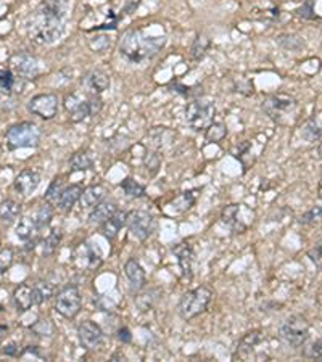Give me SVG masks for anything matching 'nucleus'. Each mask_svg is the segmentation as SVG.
<instances>
[{"mask_svg": "<svg viewBox=\"0 0 322 362\" xmlns=\"http://www.w3.org/2000/svg\"><path fill=\"white\" fill-rule=\"evenodd\" d=\"M66 0H44L29 26V36L36 44L50 45L63 34Z\"/></svg>", "mask_w": 322, "mask_h": 362, "instance_id": "f257e3e1", "label": "nucleus"}, {"mask_svg": "<svg viewBox=\"0 0 322 362\" xmlns=\"http://www.w3.org/2000/svg\"><path fill=\"white\" fill-rule=\"evenodd\" d=\"M165 44L166 37H148L140 29H131L121 37L119 53L131 63H143L155 57Z\"/></svg>", "mask_w": 322, "mask_h": 362, "instance_id": "f03ea898", "label": "nucleus"}, {"mask_svg": "<svg viewBox=\"0 0 322 362\" xmlns=\"http://www.w3.org/2000/svg\"><path fill=\"white\" fill-rule=\"evenodd\" d=\"M42 138V130L41 127L34 124V122H18L13 124L5 134V142L7 147L10 150H18V148H33L37 147Z\"/></svg>", "mask_w": 322, "mask_h": 362, "instance_id": "7ed1b4c3", "label": "nucleus"}, {"mask_svg": "<svg viewBox=\"0 0 322 362\" xmlns=\"http://www.w3.org/2000/svg\"><path fill=\"white\" fill-rule=\"evenodd\" d=\"M213 299V291L208 287H198L184 293L181 298L178 312L184 320H190L197 317L198 314L206 311V307Z\"/></svg>", "mask_w": 322, "mask_h": 362, "instance_id": "20e7f679", "label": "nucleus"}, {"mask_svg": "<svg viewBox=\"0 0 322 362\" xmlns=\"http://www.w3.org/2000/svg\"><path fill=\"white\" fill-rule=\"evenodd\" d=\"M214 116H216V108H214L213 102H205V100H195L187 105L186 108V121L187 124L200 132V130H206L213 122Z\"/></svg>", "mask_w": 322, "mask_h": 362, "instance_id": "39448f33", "label": "nucleus"}, {"mask_svg": "<svg viewBox=\"0 0 322 362\" xmlns=\"http://www.w3.org/2000/svg\"><path fill=\"white\" fill-rule=\"evenodd\" d=\"M279 335L287 344L300 348L309 338V323L303 315H290L279 328Z\"/></svg>", "mask_w": 322, "mask_h": 362, "instance_id": "423d86ee", "label": "nucleus"}, {"mask_svg": "<svg viewBox=\"0 0 322 362\" xmlns=\"http://www.w3.org/2000/svg\"><path fill=\"white\" fill-rule=\"evenodd\" d=\"M126 226L129 229V232H131L137 240L143 242L155 232L156 222H155V218H153L148 211L134 210L131 213H127Z\"/></svg>", "mask_w": 322, "mask_h": 362, "instance_id": "0eeeda50", "label": "nucleus"}, {"mask_svg": "<svg viewBox=\"0 0 322 362\" xmlns=\"http://www.w3.org/2000/svg\"><path fill=\"white\" fill-rule=\"evenodd\" d=\"M81 304H82V298H81L78 287L68 285V287H65L57 295L55 309L58 314L63 315V317L74 319L81 311Z\"/></svg>", "mask_w": 322, "mask_h": 362, "instance_id": "6e6552de", "label": "nucleus"}, {"mask_svg": "<svg viewBox=\"0 0 322 362\" xmlns=\"http://www.w3.org/2000/svg\"><path fill=\"white\" fill-rule=\"evenodd\" d=\"M58 95L55 94H39L29 100L28 110L42 119H52L58 113Z\"/></svg>", "mask_w": 322, "mask_h": 362, "instance_id": "1a4fd4ad", "label": "nucleus"}, {"mask_svg": "<svg viewBox=\"0 0 322 362\" xmlns=\"http://www.w3.org/2000/svg\"><path fill=\"white\" fill-rule=\"evenodd\" d=\"M296 108V100L285 94H274L263 102V110L269 118L280 119L283 114L293 111Z\"/></svg>", "mask_w": 322, "mask_h": 362, "instance_id": "9d476101", "label": "nucleus"}, {"mask_svg": "<svg viewBox=\"0 0 322 362\" xmlns=\"http://www.w3.org/2000/svg\"><path fill=\"white\" fill-rule=\"evenodd\" d=\"M10 66L15 73L25 79H34L39 74V63L34 55L28 52H18L10 58Z\"/></svg>", "mask_w": 322, "mask_h": 362, "instance_id": "9b49d317", "label": "nucleus"}, {"mask_svg": "<svg viewBox=\"0 0 322 362\" xmlns=\"http://www.w3.org/2000/svg\"><path fill=\"white\" fill-rule=\"evenodd\" d=\"M78 338H79V343L82 344V348H86L89 351L98 349L103 344V330L100 328V325H97L95 322L86 320L78 327Z\"/></svg>", "mask_w": 322, "mask_h": 362, "instance_id": "f8f14e48", "label": "nucleus"}, {"mask_svg": "<svg viewBox=\"0 0 322 362\" xmlns=\"http://www.w3.org/2000/svg\"><path fill=\"white\" fill-rule=\"evenodd\" d=\"M243 205H229L221 213V221L224 222L227 227H231L235 234H243L248 229L250 222L242 219Z\"/></svg>", "mask_w": 322, "mask_h": 362, "instance_id": "ddd939ff", "label": "nucleus"}, {"mask_svg": "<svg viewBox=\"0 0 322 362\" xmlns=\"http://www.w3.org/2000/svg\"><path fill=\"white\" fill-rule=\"evenodd\" d=\"M39 184H41V174L37 171H33V169H25V171H21L17 179H15L13 187L17 190V194H20L21 197H28L39 187Z\"/></svg>", "mask_w": 322, "mask_h": 362, "instance_id": "4468645a", "label": "nucleus"}, {"mask_svg": "<svg viewBox=\"0 0 322 362\" xmlns=\"http://www.w3.org/2000/svg\"><path fill=\"white\" fill-rule=\"evenodd\" d=\"M65 108L70 111V118L73 122H81L90 116L89 100H84L76 94H70L65 98Z\"/></svg>", "mask_w": 322, "mask_h": 362, "instance_id": "2eb2a0df", "label": "nucleus"}, {"mask_svg": "<svg viewBox=\"0 0 322 362\" xmlns=\"http://www.w3.org/2000/svg\"><path fill=\"white\" fill-rule=\"evenodd\" d=\"M124 272L129 280V285H131V290L139 291L145 287L147 283V277H145V271L143 267L139 264V261H135L134 258L127 259V263L124 264Z\"/></svg>", "mask_w": 322, "mask_h": 362, "instance_id": "dca6fc26", "label": "nucleus"}, {"mask_svg": "<svg viewBox=\"0 0 322 362\" xmlns=\"http://www.w3.org/2000/svg\"><path fill=\"white\" fill-rule=\"evenodd\" d=\"M173 253L178 256V263L186 279H192V269H194V250L189 243H178L173 248Z\"/></svg>", "mask_w": 322, "mask_h": 362, "instance_id": "f3484780", "label": "nucleus"}, {"mask_svg": "<svg viewBox=\"0 0 322 362\" xmlns=\"http://www.w3.org/2000/svg\"><path fill=\"white\" fill-rule=\"evenodd\" d=\"M13 301L17 309L25 312L29 311L31 307L36 306V298H34V285L29 283H21L20 287H17L13 293Z\"/></svg>", "mask_w": 322, "mask_h": 362, "instance_id": "a211bd4d", "label": "nucleus"}, {"mask_svg": "<svg viewBox=\"0 0 322 362\" xmlns=\"http://www.w3.org/2000/svg\"><path fill=\"white\" fill-rule=\"evenodd\" d=\"M82 192L84 189L81 186H68L65 187L63 190H61V194L57 200V206H58V210L61 211H70L71 208L79 202L81 200V195H82Z\"/></svg>", "mask_w": 322, "mask_h": 362, "instance_id": "6ab92c4d", "label": "nucleus"}, {"mask_svg": "<svg viewBox=\"0 0 322 362\" xmlns=\"http://www.w3.org/2000/svg\"><path fill=\"white\" fill-rule=\"evenodd\" d=\"M126 221H127V213H122V211H116L108 221H105L102 224V234L105 238H108V240H113V238H116L118 234L121 232V229L126 226Z\"/></svg>", "mask_w": 322, "mask_h": 362, "instance_id": "aec40b11", "label": "nucleus"}, {"mask_svg": "<svg viewBox=\"0 0 322 362\" xmlns=\"http://www.w3.org/2000/svg\"><path fill=\"white\" fill-rule=\"evenodd\" d=\"M116 211H118V206L114 202H102L92 210L89 216V222L92 226H102L103 222L108 221Z\"/></svg>", "mask_w": 322, "mask_h": 362, "instance_id": "412c9836", "label": "nucleus"}, {"mask_svg": "<svg viewBox=\"0 0 322 362\" xmlns=\"http://www.w3.org/2000/svg\"><path fill=\"white\" fill-rule=\"evenodd\" d=\"M106 195V189L103 186H90L82 192L81 195V206L82 210H94V208L103 202Z\"/></svg>", "mask_w": 322, "mask_h": 362, "instance_id": "4be33fe9", "label": "nucleus"}, {"mask_svg": "<svg viewBox=\"0 0 322 362\" xmlns=\"http://www.w3.org/2000/svg\"><path fill=\"white\" fill-rule=\"evenodd\" d=\"M174 138V134L168 127H153L147 135V143L153 150H161L168 147Z\"/></svg>", "mask_w": 322, "mask_h": 362, "instance_id": "5701e85b", "label": "nucleus"}, {"mask_svg": "<svg viewBox=\"0 0 322 362\" xmlns=\"http://www.w3.org/2000/svg\"><path fill=\"white\" fill-rule=\"evenodd\" d=\"M159 298H161V290L158 287H150L147 290L140 291V293L135 296V306L139 307L142 312H147L155 307Z\"/></svg>", "mask_w": 322, "mask_h": 362, "instance_id": "b1692460", "label": "nucleus"}, {"mask_svg": "<svg viewBox=\"0 0 322 362\" xmlns=\"http://www.w3.org/2000/svg\"><path fill=\"white\" fill-rule=\"evenodd\" d=\"M86 84L92 92L102 94V92H105L110 87V76L108 73H105L103 69H94V71L87 74Z\"/></svg>", "mask_w": 322, "mask_h": 362, "instance_id": "393cba45", "label": "nucleus"}, {"mask_svg": "<svg viewBox=\"0 0 322 362\" xmlns=\"http://www.w3.org/2000/svg\"><path fill=\"white\" fill-rule=\"evenodd\" d=\"M261 341H263V333L259 332V330H253V332H248L240 340L239 348H237V354H239L240 357H247L248 354L251 352V349L255 348V346H258Z\"/></svg>", "mask_w": 322, "mask_h": 362, "instance_id": "a878e982", "label": "nucleus"}, {"mask_svg": "<svg viewBox=\"0 0 322 362\" xmlns=\"http://www.w3.org/2000/svg\"><path fill=\"white\" fill-rule=\"evenodd\" d=\"M37 230H41L39 226H37V221H36V216H25L23 219H20L18 226H17V235L21 240H29V238H33V235L37 232Z\"/></svg>", "mask_w": 322, "mask_h": 362, "instance_id": "bb28decb", "label": "nucleus"}, {"mask_svg": "<svg viewBox=\"0 0 322 362\" xmlns=\"http://www.w3.org/2000/svg\"><path fill=\"white\" fill-rule=\"evenodd\" d=\"M21 214V206L15 202V200H4L0 203V219L5 224H13L15 221L20 218Z\"/></svg>", "mask_w": 322, "mask_h": 362, "instance_id": "cd10ccee", "label": "nucleus"}, {"mask_svg": "<svg viewBox=\"0 0 322 362\" xmlns=\"http://www.w3.org/2000/svg\"><path fill=\"white\" fill-rule=\"evenodd\" d=\"M70 167L71 171H89L94 167V159L87 151H78L71 156Z\"/></svg>", "mask_w": 322, "mask_h": 362, "instance_id": "c85d7f7f", "label": "nucleus"}, {"mask_svg": "<svg viewBox=\"0 0 322 362\" xmlns=\"http://www.w3.org/2000/svg\"><path fill=\"white\" fill-rule=\"evenodd\" d=\"M275 42H277L280 47H283L285 50H290V52H298V50L304 49V41L295 34H280L275 37Z\"/></svg>", "mask_w": 322, "mask_h": 362, "instance_id": "c756f323", "label": "nucleus"}, {"mask_svg": "<svg viewBox=\"0 0 322 362\" xmlns=\"http://www.w3.org/2000/svg\"><path fill=\"white\" fill-rule=\"evenodd\" d=\"M121 189L124 190V194L131 198H143L147 195L145 187L140 186L139 182H135L132 177H126V179L121 182Z\"/></svg>", "mask_w": 322, "mask_h": 362, "instance_id": "7c9ffc66", "label": "nucleus"}, {"mask_svg": "<svg viewBox=\"0 0 322 362\" xmlns=\"http://www.w3.org/2000/svg\"><path fill=\"white\" fill-rule=\"evenodd\" d=\"M195 203V197L192 192H184V194H181L179 197H176L174 198V202L170 205L174 208V211H178V213H184V211H187L190 210L192 206H194Z\"/></svg>", "mask_w": 322, "mask_h": 362, "instance_id": "2f4dec72", "label": "nucleus"}, {"mask_svg": "<svg viewBox=\"0 0 322 362\" xmlns=\"http://www.w3.org/2000/svg\"><path fill=\"white\" fill-rule=\"evenodd\" d=\"M53 287L49 282H37L34 285V298H36V304H42L44 301H47L49 298L53 296Z\"/></svg>", "mask_w": 322, "mask_h": 362, "instance_id": "473e14b6", "label": "nucleus"}, {"mask_svg": "<svg viewBox=\"0 0 322 362\" xmlns=\"http://www.w3.org/2000/svg\"><path fill=\"white\" fill-rule=\"evenodd\" d=\"M60 242H61V230L60 229H53L50 232V235L44 240V255L45 256L53 255V253L57 251Z\"/></svg>", "mask_w": 322, "mask_h": 362, "instance_id": "72a5a7b5", "label": "nucleus"}, {"mask_svg": "<svg viewBox=\"0 0 322 362\" xmlns=\"http://www.w3.org/2000/svg\"><path fill=\"white\" fill-rule=\"evenodd\" d=\"M226 135H227V127L224 124H221V122H218V124L213 122V124L206 129V140L208 142L219 143Z\"/></svg>", "mask_w": 322, "mask_h": 362, "instance_id": "f704fd0d", "label": "nucleus"}, {"mask_svg": "<svg viewBox=\"0 0 322 362\" xmlns=\"http://www.w3.org/2000/svg\"><path fill=\"white\" fill-rule=\"evenodd\" d=\"M301 134H303V137H304L308 142H314V140H319V138L322 137V129L317 126L316 119L312 118V119H309V121L304 124Z\"/></svg>", "mask_w": 322, "mask_h": 362, "instance_id": "c9c22d12", "label": "nucleus"}, {"mask_svg": "<svg viewBox=\"0 0 322 362\" xmlns=\"http://www.w3.org/2000/svg\"><path fill=\"white\" fill-rule=\"evenodd\" d=\"M208 47H210V39L206 36L200 34L195 39L194 45H192V57L195 60H202L205 57L206 50H208Z\"/></svg>", "mask_w": 322, "mask_h": 362, "instance_id": "e433bc0d", "label": "nucleus"}, {"mask_svg": "<svg viewBox=\"0 0 322 362\" xmlns=\"http://www.w3.org/2000/svg\"><path fill=\"white\" fill-rule=\"evenodd\" d=\"M34 216H36L37 226H39V229H42L45 226H49V222L52 221V218H53V208L49 203H45V205L37 208V211H36Z\"/></svg>", "mask_w": 322, "mask_h": 362, "instance_id": "4c0bfd02", "label": "nucleus"}, {"mask_svg": "<svg viewBox=\"0 0 322 362\" xmlns=\"http://www.w3.org/2000/svg\"><path fill=\"white\" fill-rule=\"evenodd\" d=\"M110 45H111V41L108 39V36H105V34L94 36L89 39V47L98 53H103L105 50H108Z\"/></svg>", "mask_w": 322, "mask_h": 362, "instance_id": "58836bf2", "label": "nucleus"}, {"mask_svg": "<svg viewBox=\"0 0 322 362\" xmlns=\"http://www.w3.org/2000/svg\"><path fill=\"white\" fill-rule=\"evenodd\" d=\"M303 357L306 359H320L322 357V338L309 343L303 348Z\"/></svg>", "mask_w": 322, "mask_h": 362, "instance_id": "ea45409f", "label": "nucleus"}, {"mask_svg": "<svg viewBox=\"0 0 322 362\" xmlns=\"http://www.w3.org/2000/svg\"><path fill=\"white\" fill-rule=\"evenodd\" d=\"M143 164H145V167H147L151 174H155L159 169V166H161V158L158 155V151L156 150L155 151H148L147 155H145V158H143Z\"/></svg>", "mask_w": 322, "mask_h": 362, "instance_id": "a19ab883", "label": "nucleus"}, {"mask_svg": "<svg viewBox=\"0 0 322 362\" xmlns=\"http://www.w3.org/2000/svg\"><path fill=\"white\" fill-rule=\"evenodd\" d=\"M322 221V206H314L309 211H306L301 218L300 222L301 224H314V222Z\"/></svg>", "mask_w": 322, "mask_h": 362, "instance_id": "79ce46f5", "label": "nucleus"}, {"mask_svg": "<svg viewBox=\"0 0 322 362\" xmlns=\"http://www.w3.org/2000/svg\"><path fill=\"white\" fill-rule=\"evenodd\" d=\"M31 328H33V332L39 336H52L53 332H55V327L52 325L50 320H39Z\"/></svg>", "mask_w": 322, "mask_h": 362, "instance_id": "37998d69", "label": "nucleus"}, {"mask_svg": "<svg viewBox=\"0 0 322 362\" xmlns=\"http://www.w3.org/2000/svg\"><path fill=\"white\" fill-rule=\"evenodd\" d=\"M13 263V250L4 248L0 250V274H5Z\"/></svg>", "mask_w": 322, "mask_h": 362, "instance_id": "c03bdc74", "label": "nucleus"}, {"mask_svg": "<svg viewBox=\"0 0 322 362\" xmlns=\"http://www.w3.org/2000/svg\"><path fill=\"white\" fill-rule=\"evenodd\" d=\"M15 86V78H13V73L9 71V69H0V87L4 90H12Z\"/></svg>", "mask_w": 322, "mask_h": 362, "instance_id": "a18cd8bd", "label": "nucleus"}, {"mask_svg": "<svg viewBox=\"0 0 322 362\" xmlns=\"http://www.w3.org/2000/svg\"><path fill=\"white\" fill-rule=\"evenodd\" d=\"M61 190H63V189H61V180L55 179L50 184L47 194H45V200H47V202H57L60 194H61Z\"/></svg>", "mask_w": 322, "mask_h": 362, "instance_id": "49530a36", "label": "nucleus"}, {"mask_svg": "<svg viewBox=\"0 0 322 362\" xmlns=\"http://www.w3.org/2000/svg\"><path fill=\"white\" fill-rule=\"evenodd\" d=\"M308 258L316 264V267L322 269V246L317 245V246H314V248H311L308 251Z\"/></svg>", "mask_w": 322, "mask_h": 362, "instance_id": "de8ad7c7", "label": "nucleus"}, {"mask_svg": "<svg viewBox=\"0 0 322 362\" xmlns=\"http://www.w3.org/2000/svg\"><path fill=\"white\" fill-rule=\"evenodd\" d=\"M102 106H103V102H102V98L100 97H90L89 98V110H90V116H95V114L100 113L102 110Z\"/></svg>", "mask_w": 322, "mask_h": 362, "instance_id": "09e8293b", "label": "nucleus"}, {"mask_svg": "<svg viewBox=\"0 0 322 362\" xmlns=\"http://www.w3.org/2000/svg\"><path fill=\"white\" fill-rule=\"evenodd\" d=\"M298 15L304 20L316 18V15H314V9H312V0H308V2H306L300 10H298Z\"/></svg>", "mask_w": 322, "mask_h": 362, "instance_id": "8fccbe9b", "label": "nucleus"}, {"mask_svg": "<svg viewBox=\"0 0 322 362\" xmlns=\"http://www.w3.org/2000/svg\"><path fill=\"white\" fill-rule=\"evenodd\" d=\"M118 338L122 343H131L132 341V335H131V332H129L127 327H121L118 330Z\"/></svg>", "mask_w": 322, "mask_h": 362, "instance_id": "3c124183", "label": "nucleus"}, {"mask_svg": "<svg viewBox=\"0 0 322 362\" xmlns=\"http://www.w3.org/2000/svg\"><path fill=\"white\" fill-rule=\"evenodd\" d=\"M5 354H9V356H17V354H18V346L15 343H10L5 348Z\"/></svg>", "mask_w": 322, "mask_h": 362, "instance_id": "603ef678", "label": "nucleus"}, {"mask_svg": "<svg viewBox=\"0 0 322 362\" xmlns=\"http://www.w3.org/2000/svg\"><path fill=\"white\" fill-rule=\"evenodd\" d=\"M7 330H9V327H5V325H0V344H2L4 335L7 333Z\"/></svg>", "mask_w": 322, "mask_h": 362, "instance_id": "864d4df0", "label": "nucleus"}, {"mask_svg": "<svg viewBox=\"0 0 322 362\" xmlns=\"http://www.w3.org/2000/svg\"><path fill=\"white\" fill-rule=\"evenodd\" d=\"M317 153H319V156L322 158V142L319 143V147H317Z\"/></svg>", "mask_w": 322, "mask_h": 362, "instance_id": "5fc2aeb1", "label": "nucleus"}, {"mask_svg": "<svg viewBox=\"0 0 322 362\" xmlns=\"http://www.w3.org/2000/svg\"><path fill=\"white\" fill-rule=\"evenodd\" d=\"M0 311H2V307H0Z\"/></svg>", "mask_w": 322, "mask_h": 362, "instance_id": "6e6d98bb", "label": "nucleus"}]
</instances>
